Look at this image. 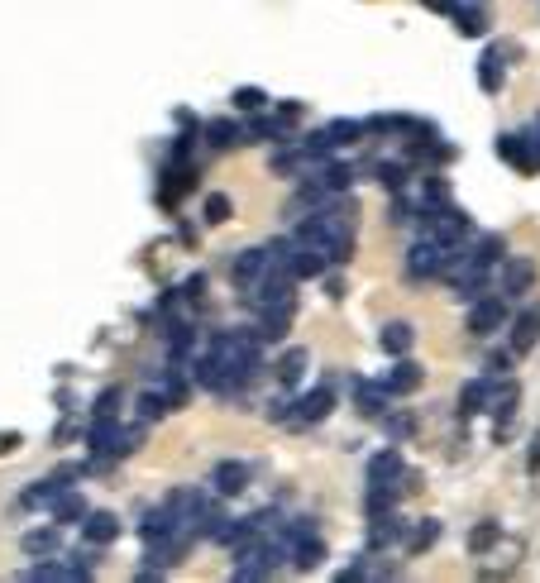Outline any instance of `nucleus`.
I'll return each mask as SVG.
<instances>
[{
  "label": "nucleus",
  "mask_w": 540,
  "mask_h": 583,
  "mask_svg": "<svg viewBox=\"0 0 540 583\" xmlns=\"http://www.w3.org/2000/svg\"><path fill=\"white\" fill-rule=\"evenodd\" d=\"M502 287H507L512 297H526V292L536 287V259H507V268H502Z\"/></svg>",
  "instance_id": "3"
},
{
  "label": "nucleus",
  "mask_w": 540,
  "mask_h": 583,
  "mask_svg": "<svg viewBox=\"0 0 540 583\" xmlns=\"http://www.w3.org/2000/svg\"><path fill=\"white\" fill-rule=\"evenodd\" d=\"M335 407V392L330 388H316V392H306L302 402H297V411H292V421H302V426H311V421H321L325 411Z\"/></svg>",
  "instance_id": "5"
},
{
  "label": "nucleus",
  "mask_w": 540,
  "mask_h": 583,
  "mask_svg": "<svg viewBox=\"0 0 540 583\" xmlns=\"http://www.w3.org/2000/svg\"><path fill=\"white\" fill-rule=\"evenodd\" d=\"M244 478H249V469H244V464H220V469H216V488H220V493H239V488H244Z\"/></svg>",
  "instance_id": "15"
},
{
  "label": "nucleus",
  "mask_w": 540,
  "mask_h": 583,
  "mask_svg": "<svg viewBox=\"0 0 540 583\" xmlns=\"http://www.w3.org/2000/svg\"><path fill=\"white\" fill-rule=\"evenodd\" d=\"M34 579H77V569H58V564H44V569H34Z\"/></svg>",
  "instance_id": "27"
},
{
  "label": "nucleus",
  "mask_w": 540,
  "mask_h": 583,
  "mask_svg": "<svg viewBox=\"0 0 540 583\" xmlns=\"http://www.w3.org/2000/svg\"><path fill=\"white\" fill-rule=\"evenodd\" d=\"M206 139H211L216 149H230V144H239V125L235 120H211V125H206Z\"/></svg>",
  "instance_id": "14"
},
{
  "label": "nucleus",
  "mask_w": 540,
  "mask_h": 583,
  "mask_svg": "<svg viewBox=\"0 0 540 583\" xmlns=\"http://www.w3.org/2000/svg\"><path fill=\"white\" fill-rule=\"evenodd\" d=\"M435 536H440V526H435V521H426V526H416V531H411V550H426V545H431Z\"/></svg>",
  "instance_id": "25"
},
{
  "label": "nucleus",
  "mask_w": 540,
  "mask_h": 583,
  "mask_svg": "<svg viewBox=\"0 0 540 583\" xmlns=\"http://www.w3.org/2000/svg\"><path fill=\"white\" fill-rule=\"evenodd\" d=\"M454 24H459V34L478 39V34H483V10H478V5H454Z\"/></svg>",
  "instance_id": "12"
},
{
  "label": "nucleus",
  "mask_w": 540,
  "mask_h": 583,
  "mask_svg": "<svg viewBox=\"0 0 540 583\" xmlns=\"http://www.w3.org/2000/svg\"><path fill=\"white\" fill-rule=\"evenodd\" d=\"M454 254H459V244H450V239L421 235L416 244H411V254H407V273H411V278H435L440 268H450Z\"/></svg>",
  "instance_id": "2"
},
{
  "label": "nucleus",
  "mask_w": 540,
  "mask_h": 583,
  "mask_svg": "<svg viewBox=\"0 0 540 583\" xmlns=\"http://www.w3.org/2000/svg\"><path fill=\"white\" fill-rule=\"evenodd\" d=\"M53 545H58L53 531H29V536H24V550H29V555H48Z\"/></svg>",
  "instance_id": "22"
},
{
  "label": "nucleus",
  "mask_w": 540,
  "mask_h": 583,
  "mask_svg": "<svg viewBox=\"0 0 540 583\" xmlns=\"http://www.w3.org/2000/svg\"><path fill=\"white\" fill-rule=\"evenodd\" d=\"M388 392H411V388H421V368L416 364H397L388 373V383H383Z\"/></svg>",
  "instance_id": "11"
},
{
  "label": "nucleus",
  "mask_w": 540,
  "mask_h": 583,
  "mask_svg": "<svg viewBox=\"0 0 540 583\" xmlns=\"http://www.w3.org/2000/svg\"><path fill=\"white\" fill-rule=\"evenodd\" d=\"M478 87H483V91L502 87V58H497V48H488V53L478 58Z\"/></svg>",
  "instance_id": "10"
},
{
  "label": "nucleus",
  "mask_w": 540,
  "mask_h": 583,
  "mask_svg": "<svg viewBox=\"0 0 540 583\" xmlns=\"http://www.w3.org/2000/svg\"><path fill=\"white\" fill-rule=\"evenodd\" d=\"M517 402H521V388L517 383H502V388H488V411H493L497 421L507 426L512 416H517Z\"/></svg>",
  "instance_id": "6"
},
{
  "label": "nucleus",
  "mask_w": 540,
  "mask_h": 583,
  "mask_svg": "<svg viewBox=\"0 0 540 583\" xmlns=\"http://www.w3.org/2000/svg\"><path fill=\"white\" fill-rule=\"evenodd\" d=\"M388 431H392V435H407V431H411V421H407V416H392Z\"/></svg>",
  "instance_id": "28"
},
{
  "label": "nucleus",
  "mask_w": 540,
  "mask_h": 583,
  "mask_svg": "<svg viewBox=\"0 0 540 583\" xmlns=\"http://www.w3.org/2000/svg\"><path fill=\"white\" fill-rule=\"evenodd\" d=\"M531 474H540V440L531 445Z\"/></svg>",
  "instance_id": "29"
},
{
  "label": "nucleus",
  "mask_w": 540,
  "mask_h": 583,
  "mask_svg": "<svg viewBox=\"0 0 540 583\" xmlns=\"http://www.w3.org/2000/svg\"><path fill=\"white\" fill-rule=\"evenodd\" d=\"M368 478H373V483L402 478V459H397V454H378V459H373V469H368Z\"/></svg>",
  "instance_id": "18"
},
{
  "label": "nucleus",
  "mask_w": 540,
  "mask_h": 583,
  "mask_svg": "<svg viewBox=\"0 0 540 583\" xmlns=\"http://www.w3.org/2000/svg\"><path fill=\"white\" fill-rule=\"evenodd\" d=\"M497 153H502L507 163H517V168H536V163H540V153L526 149L517 134H502V139H497Z\"/></svg>",
  "instance_id": "9"
},
{
  "label": "nucleus",
  "mask_w": 540,
  "mask_h": 583,
  "mask_svg": "<svg viewBox=\"0 0 540 583\" xmlns=\"http://www.w3.org/2000/svg\"><path fill=\"white\" fill-rule=\"evenodd\" d=\"M77 517H87V502L82 497H63L58 502V521H77Z\"/></svg>",
  "instance_id": "23"
},
{
  "label": "nucleus",
  "mask_w": 540,
  "mask_h": 583,
  "mask_svg": "<svg viewBox=\"0 0 540 583\" xmlns=\"http://www.w3.org/2000/svg\"><path fill=\"white\" fill-rule=\"evenodd\" d=\"M411 340H416V330H411L407 321H392L383 325V335H378V345H383V354H407Z\"/></svg>",
  "instance_id": "7"
},
{
  "label": "nucleus",
  "mask_w": 540,
  "mask_h": 583,
  "mask_svg": "<svg viewBox=\"0 0 540 583\" xmlns=\"http://www.w3.org/2000/svg\"><path fill=\"white\" fill-rule=\"evenodd\" d=\"M230 211H235V206H230V196H225V192L206 196V220H211V225H220V220H230Z\"/></svg>",
  "instance_id": "21"
},
{
  "label": "nucleus",
  "mask_w": 540,
  "mask_h": 583,
  "mask_svg": "<svg viewBox=\"0 0 540 583\" xmlns=\"http://www.w3.org/2000/svg\"><path fill=\"white\" fill-rule=\"evenodd\" d=\"M502 321H507V306L497 302V297H483V302L469 311V330H474V335H493Z\"/></svg>",
  "instance_id": "4"
},
{
  "label": "nucleus",
  "mask_w": 540,
  "mask_h": 583,
  "mask_svg": "<svg viewBox=\"0 0 540 583\" xmlns=\"http://www.w3.org/2000/svg\"><path fill=\"white\" fill-rule=\"evenodd\" d=\"M259 368V335H244V330H230L220 335L211 359L201 364V383H211L220 392H235L239 383H249Z\"/></svg>",
  "instance_id": "1"
},
{
  "label": "nucleus",
  "mask_w": 540,
  "mask_h": 583,
  "mask_svg": "<svg viewBox=\"0 0 540 583\" xmlns=\"http://www.w3.org/2000/svg\"><path fill=\"white\" fill-rule=\"evenodd\" d=\"M493 545H497V521H478L474 531H469V550L474 555H488Z\"/></svg>",
  "instance_id": "16"
},
{
  "label": "nucleus",
  "mask_w": 540,
  "mask_h": 583,
  "mask_svg": "<svg viewBox=\"0 0 540 583\" xmlns=\"http://www.w3.org/2000/svg\"><path fill=\"white\" fill-rule=\"evenodd\" d=\"M263 101H268V96H263L259 87H239V91H235V106H239V110H259Z\"/></svg>",
  "instance_id": "24"
},
{
  "label": "nucleus",
  "mask_w": 540,
  "mask_h": 583,
  "mask_svg": "<svg viewBox=\"0 0 540 583\" xmlns=\"http://www.w3.org/2000/svg\"><path fill=\"white\" fill-rule=\"evenodd\" d=\"M383 402H388V388H368V383L359 388V411H364V416H383V411H388Z\"/></svg>",
  "instance_id": "20"
},
{
  "label": "nucleus",
  "mask_w": 540,
  "mask_h": 583,
  "mask_svg": "<svg viewBox=\"0 0 540 583\" xmlns=\"http://www.w3.org/2000/svg\"><path fill=\"white\" fill-rule=\"evenodd\" d=\"M321 540L311 536V540H297V545H292V564H297V569H316V564H321Z\"/></svg>",
  "instance_id": "13"
},
{
  "label": "nucleus",
  "mask_w": 540,
  "mask_h": 583,
  "mask_svg": "<svg viewBox=\"0 0 540 583\" xmlns=\"http://www.w3.org/2000/svg\"><path fill=\"white\" fill-rule=\"evenodd\" d=\"M82 531H87V540H91V545H110V540L120 536V521L110 517V512H96V517H87V521H82Z\"/></svg>",
  "instance_id": "8"
},
{
  "label": "nucleus",
  "mask_w": 540,
  "mask_h": 583,
  "mask_svg": "<svg viewBox=\"0 0 540 583\" xmlns=\"http://www.w3.org/2000/svg\"><path fill=\"white\" fill-rule=\"evenodd\" d=\"M536 335H540V316H536V311H526V316L517 321V335H512V345L526 354V349L536 345Z\"/></svg>",
  "instance_id": "17"
},
{
  "label": "nucleus",
  "mask_w": 540,
  "mask_h": 583,
  "mask_svg": "<svg viewBox=\"0 0 540 583\" xmlns=\"http://www.w3.org/2000/svg\"><path fill=\"white\" fill-rule=\"evenodd\" d=\"M168 411V397L163 392H144V416H163Z\"/></svg>",
  "instance_id": "26"
},
{
  "label": "nucleus",
  "mask_w": 540,
  "mask_h": 583,
  "mask_svg": "<svg viewBox=\"0 0 540 583\" xmlns=\"http://www.w3.org/2000/svg\"><path fill=\"white\" fill-rule=\"evenodd\" d=\"M306 364H311V359H306V349H292V354L278 364V378H282V383H297V378L306 373Z\"/></svg>",
  "instance_id": "19"
}]
</instances>
